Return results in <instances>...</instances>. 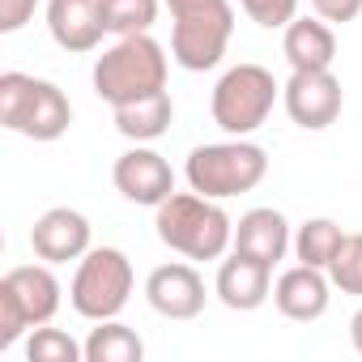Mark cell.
Segmentation results:
<instances>
[{"label": "cell", "instance_id": "obj_7", "mask_svg": "<svg viewBox=\"0 0 362 362\" xmlns=\"http://www.w3.org/2000/svg\"><path fill=\"white\" fill-rule=\"evenodd\" d=\"M277 98H281V86L273 81L264 64H235L218 77L209 111L226 136H252L256 128L269 124Z\"/></svg>", "mask_w": 362, "mask_h": 362}, {"label": "cell", "instance_id": "obj_9", "mask_svg": "<svg viewBox=\"0 0 362 362\" xmlns=\"http://www.w3.org/2000/svg\"><path fill=\"white\" fill-rule=\"evenodd\" d=\"M281 103L303 132H324L341 119L345 90L332 69H290V81L281 86Z\"/></svg>", "mask_w": 362, "mask_h": 362}, {"label": "cell", "instance_id": "obj_16", "mask_svg": "<svg viewBox=\"0 0 362 362\" xmlns=\"http://www.w3.org/2000/svg\"><path fill=\"white\" fill-rule=\"evenodd\" d=\"M47 30L56 47L86 56L103 43L107 22H103V0H52L47 5Z\"/></svg>", "mask_w": 362, "mask_h": 362}, {"label": "cell", "instance_id": "obj_3", "mask_svg": "<svg viewBox=\"0 0 362 362\" xmlns=\"http://www.w3.org/2000/svg\"><path fill=\"white\" fill-rule=\"evenodd\" d=\"M94 94L111 107L149 98L158 90H166V47L153 35H128L115 39L98 60H94Z\"/></svg>", "mask_w": 362, "mask_h": 362}, {"label": "cell", "instance_id": "obj_25", "mask_svg": "<svg viewBox=\"0 0 362 362\" xmlns=\"http://www.w3.org/2000/svg\"><path fill=\"white\" fill-rule=\"evenodd\" d=\"M39 9V0H0V35H18Z\"/></svg>", "mask_w": 362, "mask_h": 362}, {"label": "cell", "instance_id": "obj_17", "mask_svg": "<svg viewBox=\"0 0 362 362\" xmlns=\"http://www.w3.org/2000/svg\"><path fill=\"white\" fill-rule=\"evenodd\" d=\"M281 56L290 69H332L337 60V35L324 18H294L281 30Z\"/></svg>", "mask_w": 362, "mask_h": 362}, {"label": "cell", "instance_id": "obj_5", "mask_svg": "<svg viewBox=\"0 0 362 362\" xmlns=\"http://www.w3.org/2000/svg\"><path fill=\"white\" fill-rule=\"evenodd\" d=\"M0 124L26 141H60L73 124V103L56 81L0 73Z\"/></svg>", "mask_w": 362, "mask_h": 362}, {"label": "cell", "instance_id": "obj_14", "mask_svg": "<svg viewBox=\"0 0 362 362\" xmlns=\"http://www.w3.org/2000/svg\"><path fill=\"white\" fill-rule=\"evenodd\" d=\"M332 303V281L324 269H311V264H294L286 269L277 281H273V307L294 320V324H311L328 311Z\"/></svg>", "mask_w": 362, "mask_h": 362}, {"label": "cell", "instance_id": "obj_10", "mask_svg": "<svg viewBox=\"0 0 362 362\" xmlns=\"http://www.w3.org/2000/svg\"><path fill=\"white\" fill-rule=\"evenodd\" d=\"M111 184H115V192H119L124 201L145 205V209H158V205L175 192V170H170V162H166L158 149L132 145V149H124V153L115 158Z\"/></svg>", "mask_w": 362, "mask_h": 362}, {"label": "cell", "instance_id": "obj_8", "mask_svg": "<svg viewBox=\"0 0 362 362\" xmlns=\"http://www.w3.org/2000/svg\"><path fill=\"white\" fill-rule=\"evenodd\" d=\"M132 260L119 252V247H90L81 260H77V273H73V286H69V303L81 320H115L128 298H132Z\"/></svg>", "mask_w": 362, "mask_h": 362}, {"label": "cell", "instance_id": "obj_4", "mask_svg": "<svg viewBox=\"0 0 362 362\" xmlns=\"http://www.w3.org/2000/svg\"><path fill=\"white\" fill-rule=\"evenodd\" d=\"M264 175H269V153L247 136L197 145L184 162L188 188L201 192V197H214V201H230V197H243V192L260 188Z\"/></svg>", "mask_w": 362, "mask_h": 362}, {"label": "cell", "instance_id": "obj_20", "mask_svg": "<svg viewBox=\"0 0 362 362\" xmlns=\"http://www.w3.org/2000/svg\"><path fill=\"white\" fill-rule=\"evenodd\" d=\"M341 239H345V230L332 218H307L294 230V260L298 264H311V269H328V260L337 256Z\"/></svg>", "mask_w": 362, "mask_h": 362}, {"label": "cell", "instance_id": "obj_12", "mask_svg": "<svg viewBox=\"0 0 362 362\" xmlns=\"http://www.w3.org/2000/svg\"><path fill=\"white\" fill-rule=\"evenodd\" d=\"M90 218L81 209H69V205H56L47 209L35 226H30V252L47 264H69V260H81L94 243H90Z\"/></svg>", "mask_w": 362, "mask_h": 362}, {"label": "cell", "instance_id": "obj_15", "mask_svg": "<svg viewBox=\"0 0 362 362\" xmlns=\"http://www.w3.org/2000/svg\"><path fill=\"white\" fill-rule=\"evenodd\" d=\"M230 252H243V256H256L264 260L269 269L286 260V252H294V226L286 222L281 209L273 205H260V209H247L239 222H235V247Z\"/></svg>", "mask_w": 362, "mask_h": 362}, {"label": "cell", "instance_id": "obj_26", "mask_svg": "<svg viewBox=\"0 0 362 362\" xmlns=\"http://www.w3.org/2000/svg\"><path fill=\"white\" fill-rule=\"evenodd\" d=\"M311 9H315V18H324V22H354L358 13H362V0H311Z\"/></svg>", "mask_w": 362, "mask_h": 362}, {"label": "cell", "instance_id": "obj_13", "mask_svg": "<svg viewBox=\"0 0 362 362\" xmlns=\"http://www.w3.org/2000/svg\"><path fill=\"white\" fill-rule=\"evenodd\" d=\"M214 294L222 307L230 311H256L273 298V269L256 256H243V252H230L218 260V281H214Z\"/></svg>", "mask_w": 362, "mask_h": 362}, {"label": "cell", "instance_id": "obj_27", "mask_svg": "<svg viewBox=\"0 0 362 362\" xmlns=\"http://www.w3.org/2000/svg\"><path fill=\"white\" fill-rule=\"evenodd\" d=\"M349 345H354V349L362 354V307H358V311L349 315Z\"/></svg>", "mask_w": 362, "mask_h": 362}, {"label": "cell", "instance_id": "obj_1", "mask_svg": "<svg viewBox=\"0 0 362 362\" xmlns=\"http://www.w3.org/2000/svg\"><path fill=\"white\" fill-rule=\"evenodd\" d=\"M153 230L158 239L179 252L184 260H222L235 247V222L222 209V201L201 197V192H170L153 209Z\"/></svg>", "mask_w": 362, "mask_h": 362}, {"label": "cell", "instance_id": "obj_6", "mask_svg": "<svg viewBox=\"0 0 362 362\" xmlns=\"http://www.w3.org/2000/svg\"><path fill=\"white\" fill-rule=\"evenodd\" d=\"M52 269L56 264L39 260V264H18L0 277V349H13L30 328L56 320L64 286Z\"/></svg>", "mask_w": 362, "mask_h": 362}, {"label": "cell", "instance_id": "obj_21", "mask_svg": "<svg viewBox=\"0 0 362 362\" xmlns=\"http://www.w3.org/2000/svg\"><path fill=\"white\" fill-rule=\"evenodd\" d=\"M162 0H103V22L107 35L128 39V35H149L158 22Z\"/></svg>", "mask_w": 362, "mask_h": 362}, {"label": "cell", "instance_id": "obj_2", "mask_svg": "<svg viewBox=\"0 0 362 362\" xmlns=\"http://www.w3.org/2000/svg\"><path fill=\"white\" fill-rule=\"evenodd\" d=\"M170 9V60L184 73H209L222 64L235 35L230 0H162Z\"/></svg>", "mask_w": 362, "mask_h": 362}, {"label": "cell", "instance_id": "obj_22", "mask_svg": "<svg viewBox=\"0 0 362 362\" xmlns=\"http://www.w3.org/2000/svg\"><path fill=\"white\" fill-rule=\"evenodd\" d=\"M26 358L30 362H86V341L69 337L64 328H30L26 332Z\"/></svg>", "mask_w": 362, "mask_h": 362}, {"label": "cell", "instance_id": "obj_11", "mask_svg": "<svg viewBox=\"0 0 362 362\" xmlns=\"http://www.w3.org/2000/svg\"><path fill=\"white\" fill-rule=\"evenodd\" d=\"M205 277L188 264V260H170L158 264L145 277V303L162 315V320H197L205 311Z\"/></svg>", "mask_w": 362, "mask_h": 362}, {"label": "cell", "instance_id": "obj_23", "mask_svg": "<svg viewBox=\"0 0 362 362\" xmlns=\"http://www.w3.org/2000/svg\"><path fill=\"white\" fill-rule=\"evenodd\" d=\"M324 273H328L332 290H341V294H362V235H345Z\"/></svg>", "mask_w": 362, "mask_h": 362}, {"label": "cell", "instance_id": "obj_18", "mask_svg": "<svg viewBox=\"0 0 362 362\" xmlns=\"http://www.w3.org/2000/svg\"><path fill=\"white\" fill-rule=\"evenodd\" d=\"M111 111H115V132L128 136L132 145H149V141L166 136V128L175 119V103L166 90L136 98V103H124V107H111Z\"/></svg>", "mask_w": 362, "mask_h": 362}, {"label": "cell", "instance_id": "obj_24", "mask_svg": "<svg viewBox=\"0 0 362 362\" xmlns=\"http://www.w3.org/2000/svg\"><path fill=\"white\" fill-rule=\"evenodd\" d=\"M239 9L260 30H286L298 18V0H239Z\"/></svg>", "mask_w": 362, "mask_h": 362}, {"label": "cell", "instance_id": "obj_19", "mask_svg": "<svg viewBox=\"0 0 362 362\" xmlns=\"http://www.w3.org/2000/svg\"><path fill=\"white\" fill-rule=\"evenodd\" d=\"M145 358V341L115 320H98V328H90L86 337V362H141Z\"/></svg>", "mask_w": 362, "mask_h": 362}]
</instances>
